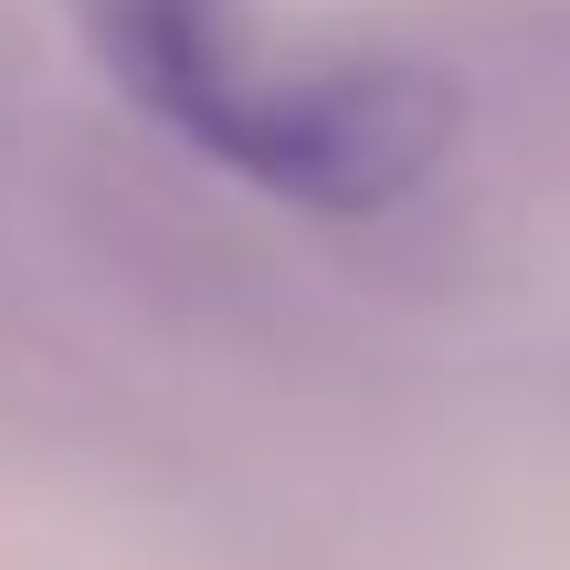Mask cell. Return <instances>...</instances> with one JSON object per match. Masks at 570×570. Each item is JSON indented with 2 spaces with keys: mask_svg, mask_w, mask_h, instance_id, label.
<instances>
[{
  "mask_svg": "<svg viewBox=\"0 0 570 570\" xmlns=\"http://www.w3.org/2000/svg\"><path fill=\"white\" fill-rule=\"evenodd\" d=\"M117 75L202 159L306 212H391L444 169L454 96L412 63L254 75L223 32V0H117Z\"/></svg>",
  "mask_w": 570,
  "mask_h": 570,
  "instance_id": "6da1fadb",
  "label": "cell"
}]
</instances>
